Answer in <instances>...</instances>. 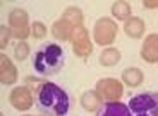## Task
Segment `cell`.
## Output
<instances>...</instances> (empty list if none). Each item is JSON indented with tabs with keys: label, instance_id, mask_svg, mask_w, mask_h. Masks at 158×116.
Segmentation results:
<instances>
[{
	"label": "cell",
	"instance_id": "obj_15",
	"mask_svg": "<svg viewBox=\"0 0 158 116\" xmlns=\"http://www.w3.org/2000/svg\"><path fill=\"white\" fill-rule=\"evenodd\" d=\"M100 102H102V99L96 94V91H88V92H84L81 96V106L86 111H96V109H100Z\"/></svg>",
	"mask_w": 158,
	"mask_h": 116
},
{
	"label": "cell",
	"instance_id": "obj_20",
	"mask_svg": "<svg viewBox=\"0 0 158 116\" xmlns=\"http://www.w3.org/2000/svg\"><path fill=\"white\" fill-rule=\"evenodd\" d=\"M31 36L35 39L45 38V36H47V26H45L43 22H40V21H36V22L31 26Z\"/></svg>",
	"mask_w": 158,
	"mask_h": 116
},
{
	"label": "cell",
	"instance_id": "obj_11",
	"mask_svg": "<svg viewBox=\"0 0 158 116\" xmlns=\"http://www.w3.org/2000/svg\"><path fill=\"white\" fill-rule=\"evenodd\" d=\"M96 116H132L129 106L114 101V102H103V106L98 109Z\"/></svg>",
	"mask_w": 158,
	"mask_h": 116
},
{
	"label": "cell",
	"instance_id": "obj_2",
	"mask_svg": "<svg viewBox=\"0 0 158 116\" xmlns=\"http://www.w3.org/2000/svg\"><path fill=\"white\" fill-rule=\"evenodd\" d=\"M65 65V51L55 43L41 46L33 56V68L41 77L57 75Z\"/></svg>",
	"mask_w": 158,
	"mask_h": 116
},
{
	"label": "cell",
	"instance_id": "obj_16",
	"mask_svg": "<svg viewBox=\"0 0 158 116\" xmlns=\"http://www.w3.org/2000/svg\"><path fill=\"white\" fill-rule=\"evenodd\" d=\"M120 62V51L117 48H105L100 55V63L103 67H114Z\"/></svg>",
	"mask_w": 158,
	"mask_h": 116
},
{
	"label": "cell",
	"instance_id": "obj_8",
	"mask_svg": "<svg viewBox=\"0 0 158 116\" xmlns=\"http://www.w3.org/2000/svg\"><path fill=\"white\" fill-rule=\"evenodd\" d=\"M9 102L16 109H19V111H28L35 104V97H33L31 91L28 87H16V89L10 91Z\"/></svg>",
	"mask_w": 158,
	"mask_h": 116
},
{
	"label": "cell",
	"instance_id": "obj_9",
	"mask_svg": "<svg viewBox=\"0 0 158 116\" xmlns=\"http://www.w3.org/2000/svg\"><path fill=\"white\" fill-rule=\"evenodd\" d=\"M141 58L146 63H158V34H148L141 46Z\"/></svg>",
	"mask_w": 158,
	"mask_h": 116
},
{
	"label": "cell",
	"instance_id": "obj_5",
	"mask_svg": "<svg viewBox=\"0 0 158 116\" xmlns=\"http://www.w3.org/2000/svg\"><path fill=\"white\" fill-rule=\"evenodd\" d=\"M96 94L105 102L120 101V97L124 96V85L117 79H102L96 82Z\"/></svg>",
	"mask_w": 158,
	"mask_h": 116
},
{
	"label": "cell",
	"instance_id": "obj_18",
	"mask_svg": "<svg viewBox=\"0 0 158 116\" xmlns=\"http://www.w3.org/2000/svg\"><path fill=\"white\" fill-rule=\"evenodd\" d=\"M62 19L67 21L69 24H72L74 27H81L83 26V12L79 10L77 7H69V9H65Z\"/></svg>",
	"mask_w": 158,
	"mask_h": 116
},
{
	"label": "cell",
	"instance_id": "obj_12",
	"mask_svg": "<svg viewBox=\"0 0 158 116\" xmlns=\"http://www.w3.org/2000/svg\"><path fill=\"white\" fill-rule=\"evenodd\" d=\"M144 21L139 19V17H129V19L124 22V31L129 38L132 39H139L144 34Z\"/></svg>",
	"mask_w": 158,
	"mask_h": 116
},
{
	"label": "cell",
	"instance_id": "obj_7",
	"mask_svg": "<svg viewBox=\"0 0 158 116\" xmlns=\"http://www.w3.org/2000/svg\"><path fill=\"white\" fill-rule=\"evenodd\" d=\"M71 41H72V50H74L76 56L88 58L93 53V44H91V41H89V34H88V31L83 26L74 29Z\"/></svg>",
	"mask_w": 158,
	"mask_h": 116
},
{
	"label": "cell",
	"instance_id": "obj_17",
	"mask_svg": "<svg viewBox=\"0 0 158 116\" xmlns=\"http://www.w3.org/2000/svg\"><path fill=\"white\" fill-rule=\"evenodd\" d=\"M112 16L115 17L117 21H124L126 22L129 17H132L131 16V5L127 4V2H114L112 4Z\"/></svg>",
	"mask_w": 158,
	"mask_h": 116
},
{
	"label": "cell",
	"instance_id": "obj_4",
	"mask_svg": "<svg viewBox=\"0 0 158 116\" xmlns=\"http://www.w3.org/2000/svg\"><path fill=\"white\" fill-rule=\"evenodd\" d=\"M117 33H118V26L110 17L98 19L95 27H93V38H95L96 44H100V46L112 44L115 41V38H117Z\"/></svg>",
	"mask_w": 158,
	"mask_h": 116
},
{
	"label": "cell",
	"instance_id": "obj_21",
	"mask_svg": "<svg viewBox=\"0 0 158 116\" xmlns=\"http://www.w3.org/2000/svg\"><path fill=\"white\" fill-rule=\"evenodd\" d=\"M0 33H2V41H0V48L4 50L5 46H7V43H9V38L12 36L10 29H7L5 26H0Z\"/></svg>",
	"mask_w": 158,
	"mask_h": 116
},
{
	"label": "cell",
	"instance_id": "obj_22",
	"mask_svg": "<svg viewBox=\"0 0 158 116\" xmlns=\"http://www.w3.org/2000/svg\"><path fill=\"white\" fill-rule=\"evenodd\" d=\"M143 7H146V9H158V0H144V2H143Z\"/></svg>",
	"mask_w": 158,
	"mask_h": 116
},
{
	"label": "cell",
	"instance_id": "obj_23",
	"mask_svg": "<svg viewBox=\"0 0 158 116\" xmlns=\"http://www.w3.org/2000/svg\"><path fill=\"white\" fill-rule=\"evenodd\" d=\"M26 116H29V114H26Z\"/></svg>",
	"mask_w": 158,
	"mask_h": 116
},
{
	"label": "cell",
	"instance_id": "obj_13",
	"mask_svg": "<svg viewBox=\"0 0 158 116\" xmlns=\"http://www.w3.org/2000/svg\"><path fill=\"white\" fill-rule=\"evenodd\" d=\"M76 27L72 26V24H69L67 21H57L53 26H52V34L55 36L59 41H67V39L72 38V33H74Z\"/></svg>",
	"mask_w": 158,
	"mask_h": 116
},
{
	"label": "cell",
	"instance_id": "obj_19",
	"mask_svg": "<svg viewBox=\"0 0 158 116\" xmlns=\"http://www.w3.org/2000/svg\"><path fill=\"white\" fill-rule=\"evenodd\" d=\"M29 55V44L24 41H19L16 44V48H14V56L19 60V62H23V60H26Z\"/></svg>",
	"mask_w": 158,
	"mask_h": 116
},
{
	"label": "cell",
	"instance_id": "obj_1",
	"mask_svg": "<svg viewBox=\"0 0 158 116\" xmlns=\"http://www.w3.org/2000/svg\"><path fill=\"white\" fill-rule=\"evenodd\" d=\"M36 109L43 116H65L71 108L67 92L52 82H43L35 92Z\"/></svg>",
	"mask_w": 158,
	"mask_h": 116
},
{
	"label": "cell",
	"instance_id": "obj_10",
	"mask_svg": "<svg viewBox=\"0 0 158 116\" xmlns=\"http://www.w3.org/2000/svg\"><path fill=\"white\" fill-rule=\"evenodd\" d=\"M0 82L4 85H12L17 82V70L7 55H0Z\"/></svg>",
	"mask_w": 158,
	"mask_h": 116
},
{
	"label": "cell",
	"instance_id": "obj_14",
	"mask_svg": "<svg viewBox=\"0 0 158 116\" xmlns=\"http://www.w3.org/2000/svg\"><path fill=\"white\" fill-rule=\"evenodd\" d=\"M122 80L129 87H139L144 82V74L138 67H129V68H126L122 72Z\"/></svg>",
	"mask_w": 158,
	"mask_h": 116
},
{
	"label": "cell",
	"instance_id": "obj_6",
	"mask_svg": "<svg viewBox=\"0 0 158 116\" xmlns=\"http://www.w3.org/2000/svg\"><path fill=\"white\" fill-rule=\"evenodd\" d=\"M28 12L23 10V9H14V10L9 14V24H10V33L14 38H17L19 41L29 36V27H28Z\"/></svg>",
	"mask_w": 158,
	"mask_h": 116
},
{
	"label": "cell",
	"instance_id": "obj_3",
	"mask_svg": "<svg viewBox=\"0 0 158 116\" xmlns=\"http://www.w3.org/2000/svg\"><path fill=\"white\" fill-rule=\"evenodd\" d=\"M129 109L132 116H158V92H143L131 97Z\"/></svg>",
	"mask_w": 158,
	"mask_h": 116
}]
</instances>
